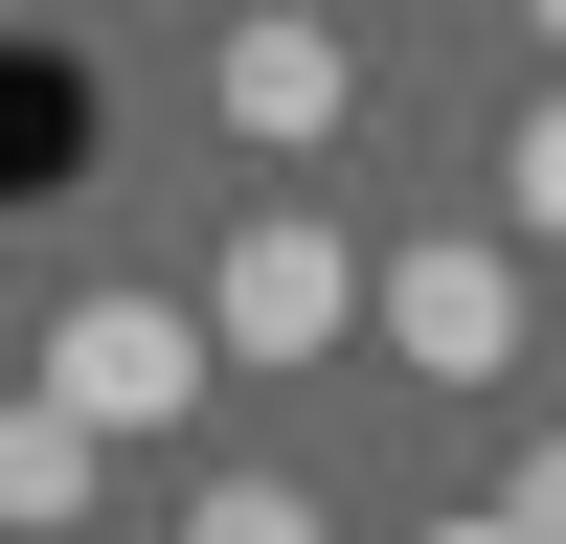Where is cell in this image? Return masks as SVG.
I'll return each instance as SVG.
<instances>
[{"label": "cell", "mask_w": 566, "mask_h": 544, "mask_svg": "<svg viewBox=\"0 0 566 544\" xmlns=\"http://www.w3.org/2000/svg\"><path fill=\"white\" fill-rule=\"evenodd\" d=\"M45 408H69L91 453H136V431H181V408H205V295H69L45 317Z\"/></svg>", "instance_id": "cell-1"}, {"label": "cell", "mask_w": 566, "mask_h": 544, "mask_svg": "<svg viewBox=\"0 0 566 544\" xmlns=\"http://www.w3.org/2000/svg\"><path fill=\"white\" fill-rule=\"evenodd\" d=\"M363 317H386V363H408V386H522V250H499V227L386 250V272H363Z\"/></svg>", "instance_id": "cell-2"}, {"label": "cell", "mask_w": 566, "mask_h": 544, "mask_svg": "<svg viewBox=\"0 0 566 544\" xmlns=\"http://www.w3.org/2000/svg\"><path fill=\"white\" fill-rule=\"evenodd\" d=\"M340 317H363V250H340L317 205H250V227H227V272H205V363H317Z\"/></svg>", "instance_id": "cell-3"}, {"label": "cell", "mask_w": 566, "mask_h": 544, "mask_svg": "<svg viewBox=\"0 0 566 544\" xmlns=\"http://www.w3.org/2000/svg\"><path fill=\"white\" fill-rule=\"evenodd\" d=\"M227 136H250V159H317V136L363 114V69H340V23H317V0H272V23H227Z\"/></svg>", "instance_id": "cell-4"}, {"label": "cell", "mask_w": 566, "mask_h": 544, "mask_svg": "<svg viewBox=\"0 0 566 544\" xmlns=\"http://www.w3.org/2000/svg\"><path fill=\"white\" fill-rule=\"evenodd\" d=\"M0 522H91V431H69V408H45V386H0Z\"/></svg>", "instance_id": "cell-5"}, {"label": "cell", "mask_w": 566, "mask_h": 544, "mask_svg": "<svg viewBox=\"0 0 566 544\" xmlns=\"http://www.w3.org/2000/svg\"><path fill=\"white\" fill-rule=\"evenodd\" d=\"M499 250H566V91L499 136Z\"/></svg>", "instance_id": "cell-6"}, {"label": "cell", "mask_w": 566, "mask_h": 544, "mask_svg": "<svg viewBox=\"0 0 566 544\" xmlns=\"http://www.w3.org/2000/svg\"><path fill=\"white\" fill-rule=\"evenodd\" d=\"M181 544H340V522H317L295 477H205V522H181Z\"/></svg>", "instance_id": "cell-7"}, {"label": "cell", "mask_w": 566, "mask_h": 544, "mask_svg": "<svg viewBox=\"0 0 566 544\" xmlns=\"http://www.w3.org/2000/svg\"><path fill=\"white\" fill-rule=\"evenodd\" d=\"M499 522H522V544H566V431H522V477H499Z\"/></svg>", "instance_id": "cell-8"}, {"label": "cell", "mask_w": 566, "mask_h": 544, "mask_svg": "<svg viewBox=\"0 0 566 544\" xmlns=\"http://www.w3.org/2000/svg\"><path fill=\"white\" fill-rule=\"evenodd\" d=\"M522 45H544V69H566V0H522Z\"/></svg>", "instance_id": "cell-9"}, {"label": "cell", "mask_w": 566, "mask_h": 544, "mask_svg": "<svg viewBox=\"0 0 566 544\" xmlns=\"http://www.w3.org/2000/svg\"><path fill=\"white\" fill-rule=\"evenodd\" d=\"M431 544H522V522H499V499H476V522H431Z\"/></svg>", "instance_id": "cell-10"}]
</instances>
